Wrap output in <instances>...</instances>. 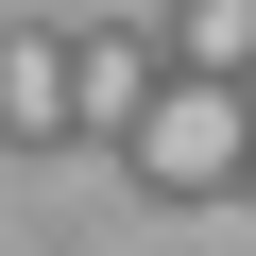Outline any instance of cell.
Instances as JSON below:
<instances>
[{
  "label": "cell",
  "instance_id": "obj_1",
  "mask_svg": "<svg viewBox=\"0 0 256 256\" xmlns=\"http://www.w3.org/2000/svg\"><path fill=\"white\" fill-rule=\"evenodd\" d=\"M137 188H171V205H205V188H239L256 171V86H222V68H171L154 102H137Z\"/></svg>",
  "mask_w": 256,
  "mask_h": 256
},
{
  "label": "cell",
  "instance_id": "obj_2",
  "mask_svg": "<svg viewBox=\"0 0 256 256\" xmlns=\"http://www.w3.org/2000/svg\"><path fill=\"white\" fill-rule=\"evenodd\" d=\"M171 86V52H137V34H102V52H68V120H102V137H137V102Z\"/></svg>",
  "mask_w": 256,
  "mask_h": 256
},
{
  "label": "cell",
  "instance_id": "obj_3",
  "mask_svg": "<svg viewBox=\"0 0 256 256\" xmlns=\"http://www.w3.org/2000/svg\"><path fill=\"white\" fill-rule=\"evenodd\" d=\"M0 137H68V52L52 34H0Z\"/></svg>",
  "mask_w": 256,
  "mask_h": 256
},
{
  "label": "cell",
  "instance_id": "obj_4",
  "mask_svg": "<svg viewBox=\"0 0 256 256\" xmlns=\"http://www.w3.org/2000/svg\"><path fill=\"white\" fill-rule=\"evenodd\" d=\"M171 68H256V0H171Z\"/></svg>",
  "mask_w": 256,
  "mask_h": 256
}]
</instances>
